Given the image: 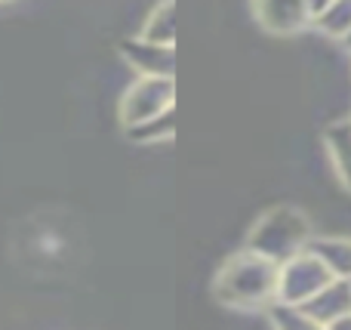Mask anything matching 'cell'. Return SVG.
<instances>
[{
  "mask_svg": "<svg viewBox=\"0 0 351 330\" xmlns=\"http://www.w3.org/2000/svg\"><path fill=\"white\" fill-rule=\"evenodd\" d=\"M278 275L268 257H250L247 263H231L222 275V290H228V300L234 303H256L271 294Z\"/></svg>",
  "mask_w": 351,
  "mask_h": 330,
  "instance_id": "obj_1",
  "label": "cell"
},
{
  "mask_svg": "<svg viewBox=\"0 0 351 330\" xmlns=\"http://www.w3.org/2000/svg\"><path fill=\"white\" fill-rule=\"evenodd\" d=\"M173 105V84L170 78H148L130 90L123 99V117L130 123H145L152 117H160Z\"/></svg>",
  "mask_w": 351,
  "mask_h": 330,
  "instance_id": "obj_2",
  "label": "cell"
},
{
  "mask_svg": "<svg viewBox=\"0 0 351 330\" xmlns=\"http://www.w3.org/2000/svg\"><path fill=\"white\" fill-rule=\"evenodd\" d=\"M327 284H330V275H327V266H324V257L321 263L311 257H299L290 266V272L284 275V294L290 300H305L311 294H321Z\"/></svg>",
  "mask_w": 351,
  "mask_h": 330,
  "instance_id": "obj_3",
  "label": "cell"
},
{
  "mask_svg": "<svg viewBox=\"0 0 351 330\" xmlns=\"http://www.w3.org/2000/svg\"><path fill=\"white\" fill-rule=\"evenodd\" d=\"M259 6V19L268 25L271 31H296L305 22L308 10H305V0H256Z\"/></svg>",
  "mask_w": 351,
  "mask_h": 330,
  "instance_id": "obj_4",
  "label": "cell"
},
{
  "mask_svg": "<svg viewBox=\"0 0 351 330\" xmlns=\"http://www.w3.org/2000/svg\"><path fill=\"white\" fill-rule=\"evenodd\" d=\"M142 34H145L148 43H160V47H170V40H173V0H164L160 6H154Z\"/></svg>",
  "mask_w": 351,
  "mask_h": 330,
  "instance_id": "obj_5",
  "label": "cell"
},
{
  "mask_svg": "<svg viewBox=\"0 0 351 330\" xmlns=\"http://www.w3.org/2000/svg\"><path fill=\"white\" fill-rule=\"evenodd\" d=\"M317 22H321V28H327L333 37L348 34V28H351V0H333V3L317 16Z\"/></svg>",
  "mask_w": 351,
  "mask_h": 330,
  "instance_id": "obj_6",
  "label": "cell"
},
{
  "mask_svg": "<svg viewBox=\"0 0 351 330\" xmlns=\"http://www.w3.org/2000/svg\"><path fill=\"white\" fill-rule=\"evenodd\" d=\"M346 47H351V28H348V34H346Z\"/></svg>",
  "mask_w": 351,
  "mask_h": 330,
  "instance_id": "obj_7",
  "label": "cell"
}]
</instances>
